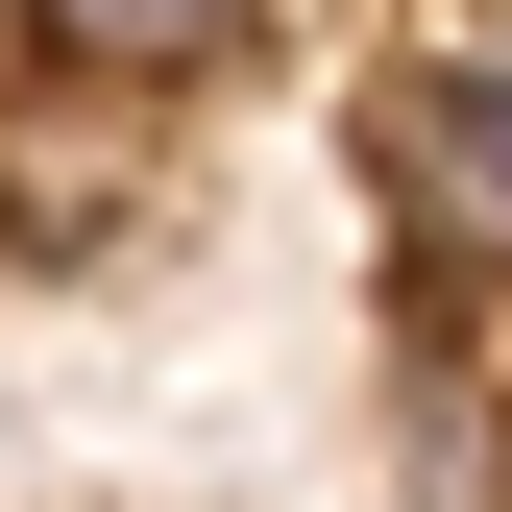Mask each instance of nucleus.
Masks as SVG:
<instances>
[{"instance_id":"1","label":"nucleus","mask_w":512,"mask_h":512,"mask_svg":"<svg viewBox=\"0 0 512 512\" xmlns=\"http://www.w3.org/2000/svg\"><path fill=\"white\" fill-rule=\"evenodd\" d=\"M366 196H391L415 269H512V49H439V74L366 98Z\"/></svg>"},{"instance_id":"2","label":"nucleus","mask_w":512,"mask_h":512,"mask_svg":"<svg viewBox=\"0 0 512 512\" xmlns=\"http://www.w3.org/2000/svg\"><path fill=\"white\" fill-rule=\"evenodd\" d=\"M0 25H25L74 98H196V74H244V49L293 25V0H0Z\"/></svg>"}]
</instances>
